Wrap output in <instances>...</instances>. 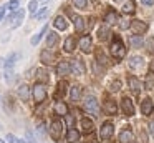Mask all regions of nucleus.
<instances>
[{
    "label": "nucleus",
    "instance_id": "3c124183",
    "mask_svg": "<svg viewBox=\"0 0 154 143\" xmlns=\"http://www.w3.org/2000/svg\"><path fill=\"white\" fill-rule=\"evenodd\" d=\"M2 65H4V60H2V58H0V67H2Z\"/></svg>",
    "mask_w": 154,
    "mask_h": 143
},
{
    "label": "nucleus",
    "instance_id": "f704fd0d",
    "mask_svg": "<svg viewBox=\"0 0 154 143\" xmlns=\"http://www.w3.org/2000/svg\"><path fill=\"white\" fill-rule=\"evenodd\" d=\"M7 140H8V143H25L23 140L17 138V136H15V135H12V133H8V135H7Z\"/></svg>",
    "mask_w": 154,
    "mask_h": 143
},
{
    "label": "nucleus",
    "instance_id": "9b49d317",
    "mask_svg": "<svg viewBox=\"0 0 154 143\" xmlns=\"http://www.w3.org/2000/svg\"><path fill=\"white\" fill-rule=\"evenodd\" d=\"M91 47H93V42H91V37L85 35L83 38L80 40V48L83 50L85 53H88V52H91Z\"/></svg>",
    "mask_w": 154,
    "mask_h": 143
},
{
    "label": "nucleus",
    "instance_id": "6e6552de",
    "mask_svg": "<svg viewBox=\"0 0 154 143\" xmlns=\"http://www.w3.org/2000/svg\"><path fill=\"white\" fill-rule=\"evenodd\" d=\"M70 72H73L75 75H83L85 73V65L81 60H73L70 63Z\"/></svg>",
    "mask_w": 154,
    "mask_h": 143
},
{
    "label": "nucleus",
    "instance_id": "f03ea898",
    "mask_svg": "<svg viewBox=\"0 0 154 143\" xmlns=\"http://www.w3.org/2000/svg\"><path fill=\"white\" fill-rule=\"evenodd\" d=\"M85 110L88 113H91V115H98L100 113V103H98V100L93 95L86 96V100H85Z\"/></svg>",
    "mask_w": 154,
    "mask_h": 143
},
{
    "label": "nucleus",
    "instance_id": "79ce46f5",
    "mask_svg": "<svg viewBox=\"0 0 154 143\" xmlns=\"http://www.w3.org/2000/svg\"><path fill=\"white\" fill-rule=\"evenodd\" d=\"M119 86H121V82H119V80H116V82H113V85H111V90H113V92H118Z\"/></svg>",
    "mask_w": 154,
    "mask_h": 143
},
{
    "label": "nucleus",
    "instance_id": "39448f33",
    "mask_svg": "<svg viewBox=\"0 0 154 143\" xmlns=\"http://www.w3.org/2000/svg\"><path fill=\"white\" fill-rule=\"evenodd\" d=\"M129 27H131V32H133L134 35L144 33V32L147 30V23H146V22H141V20H133Z\"/></svg>",
    "mask_w": 154,
    "mask_h": 143
},
{
    "label": "nucleus",
    "instance_id": "a211bd4d",
    "mask_svg": "<svg viewBox=\"0 0 154 143\" xmlns=\"http://www.w3.org/2000/svg\"><path fill=\"white\" fill-rule=\"evenodd\" d=\"M66 140H68V143L80 141V132L75 130V128H70V130H68V135H66Z\"/></svg>",
    "mask_w": 154,
    "mask_h": 143
},
{
    "label": "nucleus",
    "instance_id": "5701e85b",
    "mask_svg": "<svg viewBox=\"0 0 154 143\" xmlns=\"http://www.w3.org/2000/svg\"><path fill=\"white\" fill-rule=\"evenodd\" d=\"M109 35H111V32H109V28H108L106 25L100 27V30H98V37H100V40H101V42L108 40V38H109Z\"/></svg>",
    "mask_w": 154,
    "mask_h": 143
},
{
    "label": "nucleus",
    "instance_id": "49530a36",
    "mask_svg": "<svg viewBox=\"0 0 154 143\" xmlns=\"http://www.w3.org/2000/svg\"><path fill=\"white\" fill-rule=\"evenodd\" d=\"M38 132H40L42 135H45V133H47V130H45V125H43V123H40V125H38Z\"/></svg>",
    "mask_w": 154,
    "mask_h": 143
},
{
    "label": "nucleus",
    "instance_id": "aec40b11",
    "mask_svg": "<svg viewBox=\"0 0 154 143\" xmlns=\"http://www.w3.org/2000/svg\"><path fill=\"white\" fill-rule=\"evenodd\" d=\"M71 18H73V23H75L76 32H83L85 30V20L81 18L80 15H71Z\"/></svg>",
    "mask_w": 154,
    "mask_h": 143
},
{
    "label": "nucleus",
    "instance_id": "423d86ee",
    "mask_svg": "<svg viewBox=\"0 0 154 143\" xmlns=\"http://www.w3.org/2000/svg\"><path fill=\"white\" fill-rule=\"evenodd\" d=\"M113 133H114V126H113V123H104L103 126H101V130H100V136L103 140H108V138H111L113 136Z\"/></svg>",
    "mask_w": 154,
    "mask_h": 143
},
{
    "label": "nucleus",
    "instance_id": "09e8293b",
    "mask_svg": "<svg viewBox=\"0 0 154 143\" xmlns=\"http://www.w3.org/2000/svg\"><path fill=\"white\" fill-rule=\"evenodd\" d=\"M143 5H154V0H141Z\"/></svg>",
    "mask_w": 154,
    "mask_h": 143
},
{
    "label": "nucleus",
    "instance_id": "a878e982",
    "mask_svg": "<svg viewBox=\"0 0 154 143\" xmlns=\"http://www.w3.org/2000/svg\"><path fill=\"white\" fill-rule=\"evenodd\" d=\"M104 22H106V23H114V22H118V13L114 12V10H109V12L104 15Z\"/></svg>",
    "mask_w": 154,
    "mask_h": 143
},
{
    "label": "nucleus",
    "instance_id": "5fc2aeb1",
    "mask_svg": "<svg viewBox=\"0 0 154 143\" xmlns=\"http://www.w3.org/2000/svg\"><path fill=\"white\" fill-rule=\"evenodd\" d=\"M114 2H119V0H114Z\"/></svg>",
    "mask_w": 154,
    "mask_h": 143
},
{
    "label": "nucleus",
    "instance_id": "9d476101",
    "mask_svg": "<svg viewBox=\"0 0 154 143\" xmlns=\"http://www.w3.org/2000/svg\"><path fill=\"white\" fill-rule=\"evenodd\" d=\"M154 110V103L151 98H146L143 103H141V112H143V115H151Z\"/></svg>",
    "mask_w": 154,
    "mask_h": 143
},
{
    "label": "nucleus",
    "instance_id": "2eb2a0df",
    "mask_svg": "<svg viewBox=\"0 0 154 143\" xmlns=\"http://www.w3.org/2000/svg\"><path fill=\"white\" fill-rule=\"evenodd\" d=\"M55 112L57 115H61V116H66L68 115V106L65 102H57L55 103Z\"/></svg>",
    "mask_w": 154,
    "mask_h": 143
},
{
    "label": "nucleus",
    "instance_id": "b1692460",
    "mask_svg": "<svg viewBox=\"0 0 154 143\" xmlns=\"http://www.w3.org/2000/svg\"><path fill=\"white\" fill-rule=\"evenodd\" d=\"M70 96H71V100L73 102H78V100L81 98V88L78 85H75V86H71V90H70Z\"/></svg>",
    "mask_w": 154,
    "mask_h": 143
},
{
    "label": "nucleus",
    "instance_id": "cd10ccee",
    "mask_svg": "<svg viewBox=\"0 0 154 143\" xmlns=\"http://www.w3.org/2000/svg\"><path fill=\"white\" fill-rule=\"evenodd\" d=\"M18 57H20V55H18V53H12V55H10V57H8V58H7V62H5L4 65L7 67V68H12V67L15 65V62H17V58H18Z\"/></svg>",
    "mask_w": 154,
    "mask_h": 143
},
{
    "label": "nucleus",
    "instance_id": "7ed1b4c3",
    "mask_svg": "<svg viewBox=\"0 0 154 143\" xmlns=\"http://www.w3.org/2000/svg\"><path fill=\"white\" fill-rule=\"evenodd\" d=\"M33 100L35 103H42L45 98H47V90H45V85H42V83H37V85L33 86Z\"/></svg>",
    "mask_w": 154,
    "mask_h": 143
},
{
    "label": "nucleus",
    "instance_id": "1a4fd4ad",
    "mask_svg": "<svg viewBox=\"0 0 154 143\" xmlns=\"http://www.w3.org/2000/svg\"><path fill=\"white\" fill-rule=\"evenodd\" d=\"M103 110H104V113H108V115H116L118 105L113 102V100H106L104 105H103Z\"/></svg>",
    "mask_w": 154,
    "mask_h": 143
},
{
    "label": "nucleus",
    "instance_id": "58836bf2",
    "mask_svg": "<svg viewBox=\"0 0 154 143\" xmlns=\"http://www.w3.org/2000/svg\"><path fill=\"white\" fill-rule=\"evenodd\" d=\"M18 3H20V0H10V3H8V8H10V10H17Z\"/></svg>",
    "mask_w": 154,
    "mask_h": 143
},
{
    "label": "nucleus",
    "instance_id": "f8f14e48",
    "mask_svg": "<svg viewBox=\"0 0 154 143\" xmlns=\"http://www.w3.org/2000/svg\"><path fill=\"white\" fill-rule=\"evenodd\" d=\"M133 140H134V135L129 128L123 130V132L119 133V143H133Z\"/></svg>",
    "mask_w": 154,
    "mask_h": 143
},
{
    "label": "nucleus",
    "instance_id": "e433bc0d",
    "mask_svg": "<svg viewBox=\"0 0 154 143\" xmlns=\"http://www.w3.org/2000/svg\"><path fill=\"white\" fill-rule=\"evenodd\" d=\"M37 7H38V2H37V0H32V2L28 3V10H30L32 13H35V10H37Z\"/></svg>",
    "mask_w": 154,
    "mask_h": 143
},
{
    "label": "nucleus",
    "instance_id": "2f4dec72",
    "mask_svg": "<svg viewBox=\"0 0 154 143\" xmlns=\"http://www.w3.org/2000/svg\"><path fill=\"white\" fill-rule=\"evenodd\" d=\"M65 92H66V82H60L58 83V93H57V96H63L65 95Z\"/></svg>",
    "mask_w": 154,
    "mask_h": 143
},
{
    "label": "nucleus",
    "instance_id": "a19ab883",
    "mask_svg": "<svg viewBox=\"0 0 154 143\" xmlns=\"http://www.w3.org/2000/svg\"><path fill=\"white\" fill-rule=\"evenodd\" d=\"M48 15V8H42L40 12L37 13V18H43V17H47Z\"/></svg>",
    "mask_w": 154,
    "mask_h": 143
},
{
    "label": "nucleus",
    "instance_id": "c9c22d12",
    "mask_svg": "<svg viewBox=\"0 0 154 143\" xmlns=\"http://www.w3.org/2000/svg\"><path fill=\"white\" fill-rule=\"evenodd\" d=\"M144 86H146L147 90H152V86H154V76H152V75H149V76H147L146 85H144Z\"/></svg>",
    "mask_w": 154,
    "mask_h": 143
},
{
    "label": "nucleus",
    "instance_id": "6ab92c4d",
    "mask_svg": "<svg viewBox=\"0 0 154 143\" xmlns=\"http://www.w3.org/2000/svg\"><path fill=\"white\" fill-rule=\"evenodd\" d=\"M128 83H129L131 92L136 93V92H139V90H141V82L136 78V76H129V78H128Z\"/></svg>",
    "mask_w": 154,
    "mask_h": 143
},
{
    "label": "nucleus",
    "instance_id": "473e14b6",
    "mask_svg": "<svg viewBox=\"0 0 154 143\" xmlns=\"http://www.w3.org/2000/svg\"><path fill=\"white\" fill-rule=\"evenodd\" d=\"M124 12L126 13H134V0H129V2L124 5Z\"/></svg>",
    "mask_w": 154,
    "mask_h": 143
},
{
    "label": "nucleus",
    "instance_id": "4be33fe9",
    "mask_svg": "<svg viewBox=\"0 0 154 143\" xmlns=\"http://www.w3.org/2000/svg\"><path fill=\"white\" fill-rule=\"evenodd\" d=\"M53 25H55V28H58V30H66L68 23H66V20H65V17L60 15V17H57V18H55Z\"/></svg>",
    "mask_w": 154,
    "mask_h": 143
},
{
    "label": "nucleus",
    "instance_id": "20e7f679",
    "mask_svg": "<svg viewBox=\"0 0 154 143\" xmlns=\"http://www.w3.org/2000/svg\"><path fill=\"white\" fill-rule=\"evenodd\" d=\"M61 133H63V122L61 120H53L50 125V135L53 136L55 140H60Z\"/></svg>",
    "mask_w": 154,
    "mask_h": 143
},
{
    "label": "nucleus",
    "instance_id": "7c9ffc66",
    "mask_svg": "<svg viewBox=\"0 0 154 143\" xmlns=\"http://www.w3.org/2000/svg\"><path fill=\"white\" fill-rule=\"evenodd\" d=\"M131 43H133L136 48H141V45H143V38H141L139 35H133L131 37Z\"/></svg>",
    "mask_w": 154,
    "mask_h": 143
},
{
    "label": "nucleus",
    "instance_id": "412c9836",
    "mask_svg": "<svg viewBox=\"0 0 154 143\" xmlns=\"http://www.w3.org/2000/svg\"><path fill=\"white\" fill-rule=\"evenodd\" d=\"M40 58H42V62L47 63V65H50V63L55 62V55H53V53H50L48 50H43V52H42Z\"/></svg>",
    "mask_w": 154,
    "mask_h": 143
},
{
    "label": "nucleus",
    "instance_id": "864d4df0",
    "mask_svg": "<svg viewBox=\"0 0 154 143\" xmlns=\"http://www.w3.org/2000/svg\"><path fill=\"white\" fill-rule=\"evenodd\" d=\"M42 2H48V0H42Z\"/></svg>",
    "mask_w": 154,
    "mask_h": 143
},
{
    "label": "nucleus",
    "instance_id": "c03bdc74",
    "mask_svg": "<svg viewBox=\"0 0 154 143\" xmlns=\"http://www.w3.org/2000/svg\"><path fill=\"white\" fill-rule=\"evenodd\" d=\"M66 122H68V125H70V128H73V123H75V120H73V116H70V115H66Z\"/></svg>",
    "mask_w": 154,
    "mask_h": 143
},
{
    "label": "nucleus",
    "instance_id": "4468645a",
    "mask_svg": "<svg viewBox=\"0 0 154 143\" xmlns=\"http://www.w3.org/2000/svg\"><path fill=\"white\" fill-rule=\"evenodd\" d=\"M144 65V58L139 55H134L129 58V67L131 68H141V67Z\"/></svg>",
    "mask_w": 154,
    "mask_h": 143
},
{
    "label": "nucleus",
    "instance_id": "4c0bfd02",
    "mask_svg": "<svg viewBox=\"0 0 154 143\" xmlns=\"http://www.w3.org/2000/svg\"><path fill=\"white\" fill-rule=\"evenodd\" d=\"M96 58L100 60L101 63H106V62H108V60H106V57H104V53L101 52V50H98V52H96Z\"/></svg>",
    "mask_w": 154,
    "mask_h": 143
},
{
    "label": "nucleus",
    "instance_id": "c756f323",
    "mask_svg": "<svg viewBox=\"0 0 154 143\" xmlns=\"http://www.w3.org/2000/svg\"><path fill=\"white\" fill-rule=\"evenodd\" d=\"M146 48L151 55H154V37H149V38L146 40Z\"/></svg>",
    "mask_w": 154,
    "mask_h": 143
},
{
    "label": "nucleus",
    "instance_id": "ea45409f",
    "mask_svg": "<svg viewBox=\"0 0 154 143\" xmlns=\"http://www.w3.org/2000/svg\"><path fill=\"white\" fill-rule=\"evenodd\" d=\"M5 80H7L8 83H12V82H14V72H12V70H8V72L5 73Z\"/></svg>",
    "mask_w": 154,
    "mask_h": 143
},
{
    "label": "nucleus",
    "instance_id": "8fccbe9b",
    "mask_svg": "<svg viewBox=\"0 0 154 143\" xmlns=\"http://www.w3.org/2000/svg\"><path fill=\"white\" fill-rule=\"evenodd\" d=\"M5 8H7V7H0V22H2V18H4V15H5Z\"/></svg>",
    "mask_w": 154,
    "mask_h": 143
},
{
    "label": "nucleus",
    "instance_id": "bb28decb",
    "mask_svg": "<svg viewBox=\"0 0 154 143\" xmlns=\"http://www.w3.org/2000/svg\"><path fill=\"white\" fill-rule=\"evenodd\" d=\"M65 50L66 52H73L75 50V37H68L65 40Z\"/></svg>",
    "mask_w": 154,
    "mask_h": 143
},
{
    "label": "nucleus",
    "instance_id": "0eeeda50",
    "mask_svg": "<svg viewBox=\"0 0 154 143\" xmlns=\"http://www.w3.org/2000/svg\"><path fill=\"white\" fill-rule=\"evenodd\" d=\"M121 106H123V112L126 113L128 116L134 115V105H133V102H131V98L124 96V98L121 100Z\"/></svg>",
    "mask_w": 154,
    "mask_h": 143
},
{
    "label": "nucleus",
    "instance_id": "ddd939ff",
    "mask_svg": "<svg viewBox=\"0 0 154 143\" xmlns=\"http://www.w3.org/2000/svg\"><path fill=\"white\" fill-rule=\"evenodd\" d=\"M57 73L58 75H68V73H70V62L61 60V62L57 65Z\"/></svg>",
    "mask_w": 154,
    "mask_h": 143
},
{
    "label": "nucleus",
    "instance_id": "37998d69",
    "mask_svg": "<svg viewBox=\"0 0 154 143\" xmlns=\"http://www.w3.org/2000/svg\"><path fill=\"white\" fill-rule=\"evenodd\" d=\"M38 76H40V80H48V75L45 70H38Z\"/></svg>",
    "mask_w": 154,
    "mask_h": 143
},
{
    "label": "nucleus",
    "instance_id": "c85d7f7f",
    "mask_svg": "<svg viewBox=\"0 0 154 143\" xmlns=\"http://www.w3.org/2000/svg\"><path fill=\"white\" fill-rule=\"evenodd\" d=\"M47 30H48V27H47V25H45V27H43V28H42V30H40V33H38V35H35V37H33V38H32V45H37V43H38V42H40V38H42V37H43V35H45V33H47Z\"/></svg>",
    "mask_w": 154,
    "mask_h": 143
},
{
    "label": "nucleus",
    "instance_id": "dca6fc26",
    "mask_svg": "<svg viewBox=\"0 0 154 143\" xmlns=\"http://www.w3.org/2000/svg\"><path fill=\"white\" fill-rule=\"evenodd\" d=\"M18 96H20L23 102H28L30 100V88L27 85H20L18 86Z\"/></svg>",
    "mask_w": 154,
    "mask_h": 143
},
{
    "label": "nucleus",
    "instance_id": "6e6d98bb",
    "mask_svg": "<svg viewBox=\"0 0 154 143\" xmlns=\"http://www.w3.org/2000/svg\"><path fill=\"white\" fill-rule=\"evenodd\" d=\"M0 130H2V125H0Z\"/></svg>",
    "mask_w": 154,
    "mask_h": 143
},
{
    "label": "nucleus",
    "instance_id": "393cba45",
    "mask_svg": "<svg viewBox=\"0 0 154 143\" xmlns=\"http://www.w3.org/2000/svg\"><path fill=\"white\" fill-rule=\"evenodd\" d=\"M57 42H58L57 32H50V33H48V37H47V48H51Z\"/></svg>",
    "mask_w": 154,
    "mask_h": 143
},
{
    "label": "nucleus",
    "instance_id": "de8ad7c7",
    "mask_svg": "<svg viewBox=\"0 0 154 143\" xmlns=\"http://www.w3.org/2000/svg\"><path fill=\"white\" fill-rule=\"evenodd\" d=\"M149 133L154 136V120H152V122H149Z\"/></svg>",
    "mask_w": 154,
    "mask_h": 143
},
{
    "label": "nucleus",
    "instance_id": "603ef678",
    "mask_svg": "<svg viewBox=\"0 0 154 143\" xmlns=\"http://www.w3.org/2000/svg\"><path fill=\"white\" fill-rule=\"evenodd\" d=\"M0 143H5V141H4V140H0Z\"/></svg>",
    "mask_w": 154,
    "mask_h": 143
},
{
    "label": "nucleus",
    "instance_id": "72a5a7b5",
    "mask_svg": "<svg viewBox=\"0 0 154 143\" xmlns=\"http://www.w3.org/2000/svg\"><path fill=\"white\" fill-rule=\"evenodd\" d=\"M73 3L78 7V8H88V0H73Z\"/></svg>",
    "mask_w": 154,
    "mask_h": 143
},
{
    "label": "nucleus",
    "instance_id": "f257e3e1",
    "mask_svg": "<svg viewBox=\"0 0 154 143\" xmlns=\"http://www.w3.org/2000/svg\"><path fill=\"white\" fill-rule=\"evenodd\" d=\"M111 53H113L114 58H123L124 55H126V48H124L123 42L119 40V37H116V38L113 40V45H111Z\"/></svg>",
    "mask_w": 154,
    "mask_h": 143
},
{
    "label": "nucleus",
    "instance_id": "f3484780",
    "mask_svg": "<svg viewBox=\"0 0 154 143\" xmlns=\"http://www.w3.org/2000/svg\"><path fill=\"white\" fill-rule=\"evenodd\" d=\"M93 128H94L93 120H90V118H83V120H81V130H83L85 133H91V132H93Z\"/></svg>",
    "mask_w": 154,
    "mask_h": 143
},
{
    "label": "nucleus",
    "instance_id": "a18cd8bd",
    "mask_svg": "<svg viewBox=\"0 0 154 143\" xmlns=\"http://www.w3.org/2000/svg\"><path fill=\"white\" fill-rule=\"evenodd\" d=\"M27 140H28V143H37V141L33 140V135H32L30 132H27Z\"/></svg>",
    "mask_w": 154,
    "mask_h": 143
},
{
    "label": "nucleus",
    "instance_id": "4d7b16f0",
    "mask_svg": "<svg viewBox=\"0 0 154 143\" xmlns=\"http://www.w3.org/2000/svg\"><path fill=\"white\" fill-rule=\"evenodd\" d=\"M0 102H2V98H0Z\"/></svg>",
    "mask_w": 154,
    "mask_h": 143
}]
</instances>
